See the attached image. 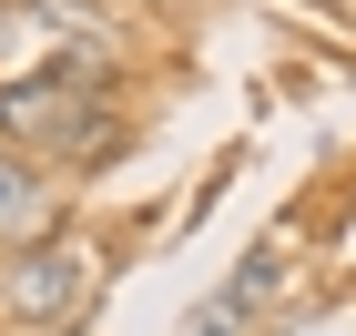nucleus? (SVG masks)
I'll list each match as a JSON object with an SVG mask.
<instances>
[{"label": "nucleus", "instance_id": "nucleus-1", "mask_svg": "<svg viewBox=\"0 0 356 336\" xmlns=\"http://www.w3.org/2000/svg\"><path fill=\"white\" fill-rule=\"evenodd\" d=\"M92 285H102V255H92V245H61V234L0 255V316H10V326H61Z\"/></svg>", "mask_w": 356, "mask_h": 336}, {"label": "nucleus", "instance_id": "nucleus-2", "mask_svg": "<svg viewBox=\"0 0 356 336\" xmlns=\"http://www.w3.org/2000/svg\"><path fill=\"white\" fill-rule=\"evenodd\" d=\"M275 285H285V255H254V265H245V275H234V285H224V296H214V316H234V326H254V306H265V296H275Z\"/></svg>", "mask_w": 356, "mask_h": 336}, {"label": "nucleus", "instance_id": "nucleus-3", "mask_svg": "<svg viewBox=\"0 0 356 336\" xmlns=\"http://www.w3.org/2000/svg\"><path fill=\"white\" fill-rule=\"evenodd\" d=\"M41 51H51V41L21 21V0H0V82H31V61H41Z\"/></svg>", "mask_w": 356, "mask_h": 336}]
</instances>
